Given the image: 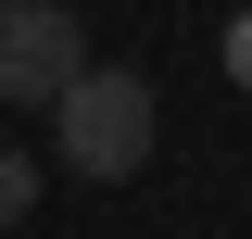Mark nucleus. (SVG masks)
<instances>
[{"label": "nucleus", "mask_w": 252, "mask_h": 239, "mask_svg": "<svg viewBox=\"0 0 252 239\" xmlns=\"http://www.w3.org/2000/svg\"><path fill=\"white\" fill-rule=\"evenodd\" d=\"M51 151L76 164V177H139V164H152V76L89 63V76L51 101Z\"/></svg>", "instance_id": "f257e3e1"}, {"label": "nucleus", "mask_w": 252, "mask_h": 239, "mask_svg": "<svg viewBox=\"0 0 252 239\" xmlns=\"http://www.w3.org/2000/svg\"><path fill=\"white\" fill-rule=\"evenodd\" d=\"M76 76H89L76 13L63 0H0V101H63Z\"/></svg>", "instance_id": "f03ea898"}, {"label": "nucleus", "mask_w": 252, "mask_h": 239, "mask_svg": "<svg viewBox=\"0 0 252 239\" xmlns=\"http://www.w3.org/2000/svg\"><path fill=\"white\" fill-rule=\"evenodd\" d=\"M26 214H38V164H26V151H0V227H26Z\"/></svg>", "instance_id": "7ed1b4c3"}, {"label": "nucleus", "mask_w": 252, "mask_h": 239, "mask_svg": "<svg viewBox=\"0 0 252 239\" xmlns=\"http://www.w3.org/2000/svg\"><path fill=\"white\" fill-rule=\"evenodd\" d=\"M227 76H240V89H252V13H240V26H227Z\"/></svg>", "instance_id": "20e7f679"}]
</instances>
